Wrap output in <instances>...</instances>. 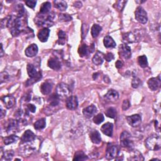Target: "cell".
<instances>
[{"instance_id":"1","label":"cell","mask_w":161,"mask_h":161,"mask_svg":"<svg viewBox=\"0 0 161 161\" xmlns=\"http://www.w3.org/2000/svg\"><path fill=\"white\" fill-rule=\"evenodd\" d=\"M55 15L54 13H49L47 14L38 13L37 16L34 19L35 23L40 27L47 28L54 25V20Z\"/></svg>"},{"instance_id":"2","label":"cell","mask_w":161,"mask_h":161,"mask_svg":"<svg viewBox=\"0 0 161 161\" xmlns=\"http://www.w3.org/2000/svg\"><path fill=\"white\" fill-rule=\"evenodd\" d=\"M22 25V18L18 16L17 15H11L8 18V22L7 27L10 28V32L13 37L19 35L21 32V28Z\"/></svg>"},{"instance_id":"3","label":"cell","mask_w":161,"mask_h":161,"mask_svg":"<svg viewBox=\"0 0 161 161\" xmlns=\"http://www.w3.org/2000/svg\"><path fill=\"white\" fill-rule=\"evenodd\" d=\"M27 73L30 77V80H28L27 82L26 83L27 86H28L31 85L32 84H33L42 78V74L40 72H38L35 67V66L32 64H28L27 67Z\"/></svg>"},{"instance_id":"4","label":"cell","mask_w":161,"mask_h":161,"mask_svg":"<svg viewBox=\"0 0 161 161\" xmlns=\"http://www.w3.org/2000/svg\"><path fill=\"white\" fill-rule=\"evenodd\" d=\"M146 146L150 150H158L161 147V140L159 135H152L146 140Z\"/></svg>"},{"instance_id":"5","label":"cell","mask_w":161,"mask_h":161,"mask_svg":"<svg viewBox=\"0 0 161 161\" xmlns=\"http://www.w3.org/2000/svg\"><path fill=\"white\" fill-rule=\"evenodd\" d=\"M55 93L60 99H65L70 96L71 90L67 85L61 83H59L56 87Z\"/></svg>"},{"instance_id":"6","label":"cell","mask_w":161,"mask_h":161,"mask_svg":"<svg viewBox=\"0 0 161 161\" xmlns=\"http://www.w3.org/2000/svg\"><path fill=\"white\" fill-rule=\"evenodd\" d=\"M120 144L123 147L131 149L133 144L131 135L127 131H124L120 135Z\"/></svg>"},{"instance_id":"7","label":"cell","mask_w":161,"mask_h":161,"mask_svg":"<svg viewBox=\"0 0 161 161\" xmlns=\"http://www.w3.org/2000/svg\"><path fill=\"white\" fill-rule=\"evenodd\" d=\"M135 15L136 20L140 24H146L147 22V13L142 7H138L137 8Z\"/></svg>"},{"instance_id":"8","label":"cell","mask_w":161,"mask_h":161,"mask_svg":"<svg viewBox=\"0 0 161 161\" xmlns=\"http://www.w3.org/2000/svg\"><path fill=\"white\" fill-rule=\"evenodd\" d=\"M19 130V122L17 120L11 119L8 121L6 130L9 134H14Z\"/></svg>"},{"instance_id":"9","label":"cell","mask_w":161,"mask_h":161,"mask_svg":"<svg viewBox=\"0 0 161 161\" xmlns=\"http://www.w3.org/2000/svg\"><path fill=\"white\" fill-rule=\"evenodd\" d=\"M120 56L125 59H128L131 57L132 52L130 47L125 44H122L119 46Z\"/></svg>"},{"instance_id":"10","label":"cell","mask_w":161,"mask_h":161,"mask_svg":"<svg viewBox=\"0 0 161 161\" xmlns=\"http://www.w3.org/2000/svg\"><path fill=\"white\" fill-rule=\"evenodd\" d=\"M126 119L127 123L132 127H137L142 123V118L138 114L127 116Z\"/></svg>"},{"instance_id":"11","label":"cell","mask_w":161,"mask_h":161,"mask_svg":"<svg viewBox=\"0 0 161 161\" xmlns=\"http://www.w3.org/2000/svg\"><path fill=\"white\" fill-rule=\"evenodd\" d=\"M25 144L23 147L21 148L20 147V153L24 155V157H28L30 155H32L36 150V148L33 146V145H30L27 143H24Z\"/></svg>"},{"instance_id":"12","label":"cell","mask_w":161,"mask_h":161,"mask_svg":"<svg viewBox=\"0 0 161 161\" xmlns=\"http://www.w3.org/2000/svg\"><path fill=\"white\" fill-rule=\"evenodd\" d=\"M66 107L69 110H74L78 107V100L76 96H70L66 99Z\"/></svg>"},{"instance_id":"13","label":"cell","mask_w":161,"mask_h":161,"mask_svg":"<svg viewBox=\"0 0 161 161\" xmlns=\"http://www.w3.org/2000/svg\"><path fill=\"white\" fill-rule=\"evenodd\" d=\"M160 76L157 77H152L150 78L148 80V86L150 90L152 91H156L157 90L160 86Z\"/></svg>"},{"instance_id":"14","label":"cell","mask_w":161,"mask_h":161,"mask_svg":"<svg viewBox=\"0 0 161 161\" xmlns=\"http://www.w3.org/2000/svg\"><path fill=\"white\" fill-rule=\"evenodd\" d=\"M124 42L126 44H130L138 41V35L135 32H128L123 35Z\"/></svg>"},{"instance_id":"15","label":"cell","mask_w":161,"mask_h":161,"mask_svg":"<svg viewBox=\"0 0 161 161\" xmlns=\"http://www.w3.org/2000/svg\"><path fill=\"white\" fill-rule=\"evenodd\" d=\"M118 153L117 147L114 145H110L107 147L106 151V158L108 160H111L117 156Z\"/></svg>"},{"instance_id":"16","label":"cell","mask_w":161,"mask_h":161,"mask_svg":"<svg viewBox=\"0 0 161 161\" xmlns=\"http://www.w3.org/2000/svg\"><path fill=\"white\" fill-rule=\"evenodd\" d=\"M2 102L3 104L5 105V107L8 109L13 108L15 104H16V99L15 98L13 97V96H5L2 98Z\"/></svg>"},{"instance_id":"17","label":"cell","mask_w":161,"mask_h":161,"mask_svg":"<svg viewBox=\"0 0 161 161\" xmlns=\"http://www.w3.org/2000/svg\"><path fill=\"white\" fill-rule=\"evenodd\" d=\"M35 139H36L35 135L30 130H27V131H25L21 138L22 143L32 142L35 141Z\"/></svg>"},{"instance_id":"18","label":"cell","mask_w":161,"mask_h":161,"mask_svg":"<svg viewBox=\"0 0 161 161\" xmlns=\"http://www.w3.org/2000/svg\"><path fill=\"white\" fill-rule=\"evenodd\" d=\"M48 66L53 70L59 71L61 68V64H60L59 59L56 57H52L49 60Z\"/></svg>"},{"instance_id":"19","label":"cell","mask_w":161,"mask_h":161,"mask_svg":"<svg viewBox=\"0 0 161 161\" xmlns=\"http://www.w3.org/2000/svg\"><path fill=\"white\" fill-rule=\"evenodd\" d=\"M50 35V30L47 28H44L41 30H40L38 33L37 37L40 41L42 42H46L47 41V40L49 37Z\"/></svg>"},{"instance_id":"20","label":"cell","mask_w":161,"mask_h":161,"mask_svg":"<svg viewBox=\"0 0 161 161\" xmlns=\"http://www.w3.org/2000/svg\"><path fill=\"white\" fill-rule=\"evenodd\" d=\"M52 87L53 84L52 83V82L47 80V81H46L42 84L41 86H40V91H41L43 94L47 95L50 94L52 91Z\"/></svg>"},{"instance_id":"21","label":"cell","mask_w":161,"mask_h":161,"mask_svg":"<svg viewBox=\"0 0 161 161\" xmlns=\"http://www.w3.org/2000/svg\"><path fill=\"white\" fill-rule=\"evenodd\" d=\"M38 47L35 44H31L30 46H29L25 51V55L28 57H33L34 56H35L37 53H38Z\"/></svg>"},{"instance_id":"22","label":"cell","mask_w":161,"mask_h":161,"mask_svg":"<svg viewBox=\"0 0 161 161\" xmlns=\"http://www.w3.org/2000/svg\"><path fill=\"white\" fill-rule=\"evenodd\" d=\"M96 112H97V108L93 105H89V107L85 108L83 111L84 116L88 118H91L93 116H94L96 113Z\"/></svg>"},{"instance_id":"23","label":"cell","mask_w":161,"mask_h":161,"mask_svg":"<svg viewBox=\"0 0 161 161\" xmlns=\"http://www.w3.org/2000/svg\"><path fill=\"white\" fill-rule=\"evenodd\" d=\"M119 98L118 93L114 89H110L105 95V98L109 102H116Z\"/></svg>"},{"instance_id":"24","label":"cell","mask_w":161,"mask_h":161,"mask_svg":"<svg viewBox=\"0 0 161 161\" xmlns=\"http://www.w3.org/2000/svg\"><path fill=\"white\" fill-rule=\"evenodd\" d=\"M101 130L108 137H112L113 135V125L111 123H106L105 124L102 128Z\"/></svg>"},{"instance_id":"25","label":"cell","mask_w":161,"mask_h":161,"mask_svg":"<svg viewBox=\"0 0 161 161\" xmlns=\"http://www.w3.org/2000/svg\"><path fill=\"white\" fill-rule=\"evenodd\" d=\"M90 138L92 141V142L95 144H99L102 142V137H101V135L99 133L98 131L96 130H92L89 135Z\"/></svg>"},{"instance_id":"26","label":"cell","mask_w":161,"mask_h":161,"mask_svg":"<svg viewBox=\"0 0 161 161\" xmlns=\"http://www.w3.org/2000/svg\"><path fill=\"white\" fill-rule=\"evenodd\" d=\"M129 160H144V158L138 150H132L130 152V155L128 159Z\"/></svg>"},{"instance_id":"27","label":"cell","mask_w":161,"mask_h":161,"mask_svg":"<svg viewBox=\"0 0 161 161\" xmlns=\"http://www.w3.org/2000/svg\"><path fill=\"white\" fill-rule=\"evenodd\" d=\"M103 60H104V54L102 52H97L92 59L93 63L97 66L102 64L103 63Z\"/></svg>"},{"instance_id":"28","label":"cell","mask_w":161,"mask_h":161,"mask_svg":"<svg viewBox=\"0 0 161 161\" xmlns=\"http://www.w3.org/2000/svg\"><path fill=\"white\" fill-rule=\"evenodd\" d=\"M103 43H104L105 47L106 48H108V49L114 48V47H115L116 46V42L114 41V40L113 39V38L109 36V35H107V36H106V37L104 38Z\"/></svg>"},{"instance_id":"29","label":"cell","mask_w":161,"mask_h":161,"mask_svg":"<svg viewBox=\"0 0 161 161\" xmlns=\"http://www.w3.org/2000/svg\"><path fill=\"white\" fill-rule=\"evenodd\" d=\"M78 53L80 57H83L88 56L90 52L89 47L86 44H83L80 46L78 49Z\"/></svg>"},{"instance_id":"30","label":"cell","mask_w":161,"mask_h":161,"mask_svg":"<svg viewBox=\"0 0 161 161\" xmlns=\"http://www.w3.org/2000/svg\"><path fill=\"white\" fill-rule=\"evenodd\" d=\"M59 98L56 93L52 94L48 99V102L49 103L50 107H56L59 105Z\"/></svg>"},{"instance_id":"31","label":"cell","mask_w":161,"mask_h":161,"mask_svg":"<svg viewBox=\"0 0 161 161\" xmlns=\"http://www.w3.org/2000/svg\"><path fill=\"white\" fill-rule=\"evenodd\" d=\"M19 137L15 135H11L10 136L3 138V142L6 146L16 143L18 140Z\"/></svg>"},{"instance_id":"32","label":"cell","mask_w":161,"mask_h":161,"mask_svg":"<svg viewBox=\"0 0 161 161\" xmlns=\"http://www.w3.org/2000/svg\"><path fill=\"white\" fill-rule=\"evenodd\" d=\"M54 7L58 10H59L60 11H64L67 8V3L65 1H63V0H60V1L55 0V1L54 2Z\"/></svg>"},{"instance_id":"33","label":"cell","mask_w":161,"mask_h":161,"mask_svg":"<svg viewBox=\"0 0 161 161\" xmlns=\"http://www.w3.org/2000/svg\"><path fill=\"white\" fill-rule=\"evenodd\" d=\"M58 44L60 45H64L66 42L67 36L66 32L63 30H59L58 32Z\"/></svg>"},{"instance_id":"34","label":"cell","mask_w":161,"mask_h":161,"mask_svg":"<svg viewBox=\"0 0 161 161\" xmlns=\"http://www.w3.org/2000/svg\"><path fill=\"white\" fill-rule=\"evenodd\" d=\"M88 159V156L85 154V152L83 151L79 150L75 153L74 157L73 158V160H77V161L86 160Z\"/></svg>"},{"instance_id":"35","label":"cell","mask_w":161,"mask_h":161,"mask_svg":"<svg viewBox=\"0 0 161 161\" xmlns=\"http://www.w3.org/2000/svg\"><path fill=\"white\" fill-rule=\"evenodd\" d=\"M46 126V122L45 118H41L34 124V128L35 130H42L44 129Z\"/></svg>"},{"instance_id":"36","label":"cell","mask_w":161,"mask_h":161,"mask_svg":"<svg viewBox=\"0 0 161 161\" xmlns=\"http://www.w3.org/2000/svg\"><path fill=\"white\" fill-rule=\"evenodd\" d=\"M51 9V3L49 2L42 3L41 7L40 9V13L41 14H47L50 13Z\"/></svg>"},{"instance_id":"37","label":"cell","mask_w":161,"mask_h":161,"mask_svg":"<svg viewBox=\"0 0 161 161\" xmlns=\"http://www.w3.org/2000/svg\"><path fill=\"white\" fill-rule=\"evenodd\" d=\"M138 63L139 64V66L142 67V68H145L148 66V61H147V58L145 55H141L140 57H138Z\"/></svg>"},{"instance_id":"38","label":"cell","mask_w":161,"mask_h":161,"mask_svg":"<svg viewBox=\"0 0 161 161\" xmlns=\"http://www.w3.org/2000/svg\"><path fill=\"white\" fill-rule=\"evenodd\" d=\"M102 28L98 24H94L91 28V35L93 38H96L102 31Z\"/></svg>"},{"instance_id":"39","label":"cell","mask_w":161,"mask_h":161,"mask_svg":"<svg viewBox=\"0 0 161 161\" xmlns=\"http://www.w3.org/2000/svg\"><path fill=\"white\" fill-rule=\"evenodd\" d=\"M105 115H106V116H107L109 118H113V119L116 118V116H117V111H116V108H113V107L109 108L105 111Z\"/></svg>"},{"instance_id":"40","label":"cell","mask_w":161,"mask_h":161,"mask_svg":"<svg viewBox=\"0 0 161 161\" xmlns=\"http://www.w3.org/2000/svg\"><path fill=\"white\" fill-rule=\"evenodd\" d=\"M105 120L104 116L102 113H99L98 115H96V116H94V117L93 118V122L94 124H97V125H99L102 124Z\"/></svg>"},{"instance_id":"41","label":"cell","mask_w":161,"mask_h":161,"mask_svg":"<svg viewBox=\"0 0 161 161\" xmlns=\"http://www.w3.org/2000/svg\"><path fill=\"white\" fill-rule=\"evenodd\" d=\"M14 154H15V152L13 150H7L4 152L3 157H4L5 160H11L13 159Z\"/></svg>"},{"instance_id":"42","label":"cell","mask_w":161,"mask_h":161,"mask_svg":"<svg viewBox=\"0 0 161 161\" xmlns=\"http://www.w3.org/2000/svg\"><path fill=\"white\" fill-rule=\"evenodd\" d=\"M59 18L60 22H69L72 20V18L68 14H60Z\"/></svg>"},{"instance_id":"43","label":"cell","mask_w":161,"mask_h":161,"mask_svg":"<svg viewBox=\"0 0 161 161\" xmlns=\"http://www.w3.org/2000/svg\"><path fill=\"white\" fill-rule=\"evenodd\" d=\"M127 2L125 1H118L115 4V8L120 11H122L125 7Z\"/></svg>"},{"instance_id":"44","label":"cell","mask_w":161,"mask_h":161,"mask_svg":"<svg viewBox=\"0 0 161 161\" xmlns=\"http://www.w3.org/2000/svg\"><path fill=\"white\" fill-rule=\"evenodd\" d=\"M88 30H89V26L88 25V24H83L81 27V35L83 38H85L86 37Z\"/></svg>"},{"instance_id":"45","label":"cell","mask_w":161,"mask_h":161,"mask_svg":"<svg viewBox=\"0 0 161 161\" xmlns=\"http://www.w3.org/2000/svg\"><path fill=\"white\" fill-rule=\"evenodd\" d=\"M141 85V80L139 78L137 77H134L133 79H132V86L133 88H138Z\"/></svg>"},{"instance_id":"46","label":"cell","mask_w":161,"mask_h":161,"mask_svg":"<svg viewBox=\"0 0 161 161\" xmlns=\"http://www.w3.org/2000/svg\"><path fill=\"white\" fill-rule=\"evenodd\" d=\"M9 74L7 72H3L0 74V79H1V83H3V81H5L6 80L8 79Z\"/></svg>"},{"instance_id":"47","label":"cell","mask_w":161,"mask_h":161,"mask_svg":"<svg viewBox=\"0 0 161 161\" xmlns=\"http://www.w3.org/2000/svg\"><path fill=\"white\" fill-rule=\"evenodd\" d=\"M25 4L27 6L30 8H34L36 6L37 2L36 1H33V0H28V1L25 2Z\"/></svg>"},{"instance_id":"48","label":"cell","mask_w":161,"mask_h":161,"mask_svg":"<svg viewBox=\"0 0 161 161\" xmlns=\"http://www.w3.org/2000/svg\"><path fill=\"white\" fill-rule=\"evenodd\" d=\"M104 59L107 60V62H110L112 60L114 59V55L112 53L109 52L107 54H106L105 55H104Z\"/></svg>"},{"instance_id":"49","label":"cell","mask_w":161,"mask_h":161,"mask_svg":"<svg viewBox=\"0 0 161 161\" xmlns=\"http://www.w3.org/2000/svg\"><path fill=\"white\" fill-rule=\"evenodd\" d=\"M130 107V103L129 102L128 100H124V102H123V104H122V109L123 110L125 111V110H127Z\"/></svg>"},{"instance_id":"50","label":"cell","mask_w":161,"mask_h":161,"mask_svg":"<svg viewBox=\"0 0 161 161\" xmlns=\"http://www.w3.org/2000/svg\"><path fill=\"white\" fill-rule=\"evenodd\" d=\"M27 110L32 113H35L36 111V107L32 104H28L27 106Z\"/></svg>"},{"instance_id":"51","label":"cell","mask_w":161,"mask_h":161,"mask_svg":"<svg viewBox=\"0 0 161 161\" xmlns=\"http://www.w3.org/2000/svg\"><path fill=\"white\" fill-rule=\"evenodd\" d=\"M8 18H5L2 20V28H5V27H7L8 25Z\"/></svg>"},{"instance_id":"52","label":"cell","mask_w":161,"mask_h":161,"mask_svg":"<svg viewBox=\"0 0 161 161\" xmlns=\"http://www.w3.org/2000/svg\"><path fill=\"white\" fill-rule=\"evenodd\" d=\"M123 66H124V64H123V63L121 61V60H117V61L116 62V63H115V67L117 68V69H121V68H122V67H123Z\"/></svg>"},{"instance_id":"53","label":"cell","mask_w":161,"mask_h":161,"mask_svg":"<svg viewBox=\"0 0 161 161\" xmlns=\"http://www.w3.org/2000/svg\"><path fill=\"white\" fill-rule=\"evenodd\" d=\"M30 99H31V96L29 94L25 95L22 98V101H24V102H28Z\"/></svg>"},{"instance_id":"54","label":"cell","mask_w":161,"mask_h":161,"mask_svg":"<svg viewBox=\"0 0 161 161\" xmlns=\"http://www.w3.org/2000/svg\"><path fill=\"white\" fill-rule=\"evenodd\" d=\"M6 115V111L3 110L2 107L1 108V118H3Z\"/></svg>"},{"instance_id":"55","label":"cell","mask_w":161,"mask_h":161,"mask_svg":"<svg viewBox=\"0 0 161 161\" xmlns=\"http://www.w3.org/2000/svg\"><path fill=\"white\" fill-rule=\"evenodd\" d=\"M104 80H105V82L107 83H110V78L107 76H104Z\"/></svg>"},{"instance_id":"56","label":"cell","mask_w":161,"mask_h":161,"mask_svg":"<svg viewBox=\"0 0 161 161\" xmlns=\"http://www.w3.org/2000/svg\"><path fill=\"white\" fill-rule=\"evenodd\" d=\"M4 55L3 54V45L2 44H1V54H0V55H1V57H3Z\"/></svg>"},{"instance_id":"57","label":"cell","mask_w":161,"mask_h":161,"mask_svg":"<svg viewBox=\"0 0 161 161\" xmlns=\"http://www.w3.org/2000/svg\"><path fill=\"white\" fill-rule=\"evenodd\" d=\"M98 74H99L98 73H94V74H93V79H96L97 78Z\"/></svg>"}]
</instances>
